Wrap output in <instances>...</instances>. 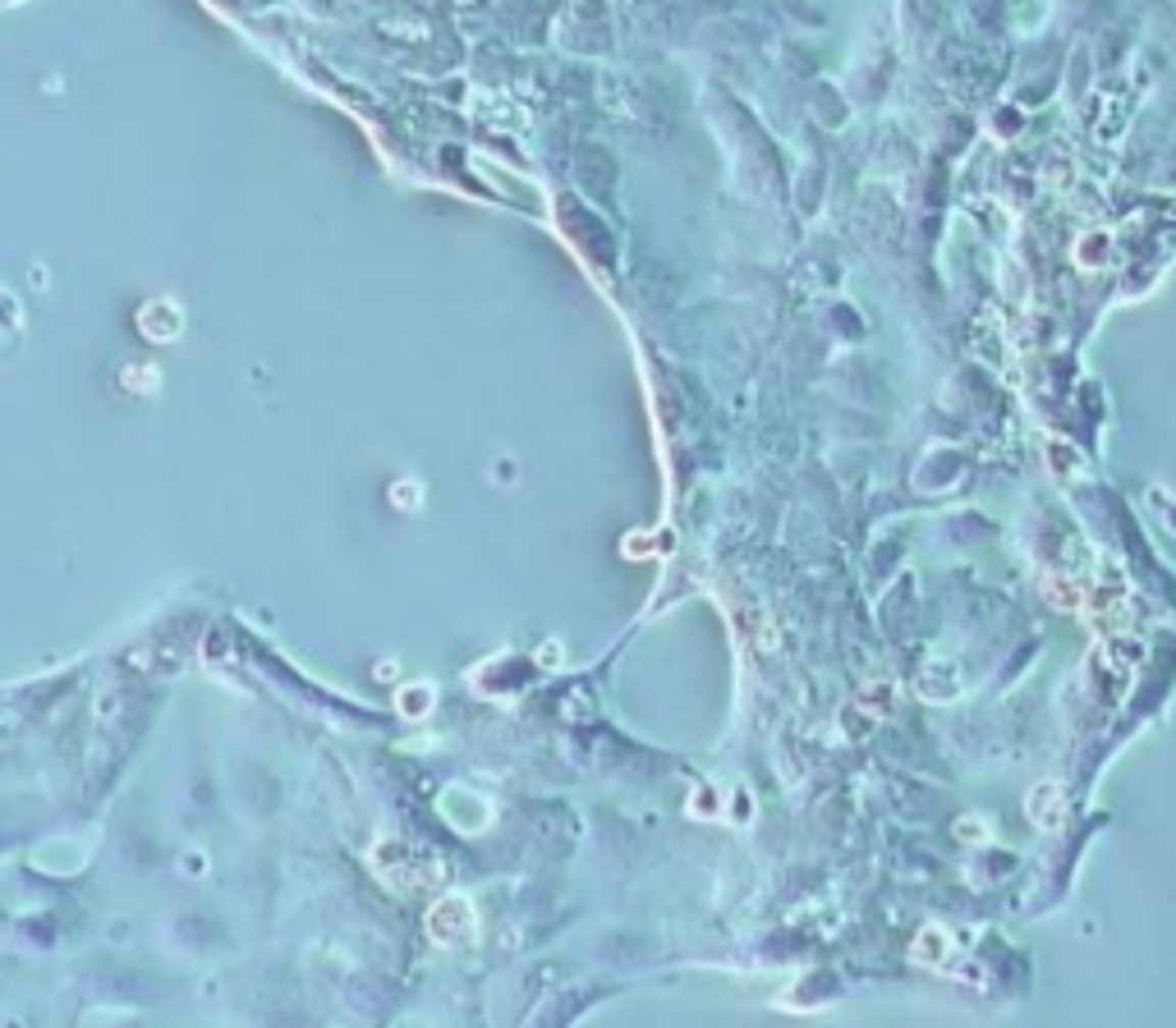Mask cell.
I'll return each mask as SVG.
<instances>
[{"label": "cell", "mask_w": 1176, "mask_h": 1028, "mask_svg": "<svg viewBox=\"0 0 1176 1028\" xmlns=\"http://www.w3.org/2000/svg\"><path fill=\"white\" fill-rule=\"evenodd\" d=\"M427 932H432L442 945L469 941V936H473V909H469V899L446 895L442 905L432 909V918H427Z\"/></svg>", "instance_id": "cell-1"}, {"label": "cell", "mask_w": 1176, "mask_h": 1028, "mask_svg": "<svg viewBox=\"0 0 1176 1028\" xmlns=\"http://www.w3.org/2000/svg\"><path fill=\"white\" fill-rule=\"evenodd\" d=\"M1057 799H1062V789L1057 785H1038L1034 794H1029V817H1034L1043 831H1057L1062 826V813H1057Z\"/></svg>", "instance_id": "cell-2"}, {"label": "cell", "mask_w": 1176, "mask_h": 1028, "mask_svg": "<svg viewBox=\"0 0 1176 1028\" xmlns=\"http://www.w3.org/2000/svg\"><path fill=\"white\" fill-rule=\"evenodd\" d=\"M942 950H947V932H942V927H928V932L915 941V960H924V964H937V960H942Z\"/></svg>", "instance_id": "cell-3"}]
</instances>
